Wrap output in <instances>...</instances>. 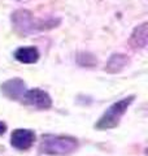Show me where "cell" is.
Listing matches in <instances>:
<instances>
[{
  "label": "cell",
  "instance_id": "obj_5",
  "mask_svg": "<svg viewBox=\"0 0 148 156\" xmlns=\"http://www.w3.org/2000/svg\"><path fill=\"white\" fill-rule=\"evenodd\" d=\"M35 138V133L30 129H16L11 134V144L16 150L26 151L33 147Z\"/></svg>",
  "mask_w": 148,
  "mask_h": 156
},
{
  "label": "cell",
  "instance_id": "obj_10",
  "mask_svg": "<svg viewBox=\"0 0 148 156\" xmlns=\"http://www.w3.org/2000/svg\"><path fill=\"white\" fill-rule=\"evenodd\" d=\"M78 62H79L81 65H83V66H92V65H95V64H92L91 61H88V60H96L95 57H93L92 55H90V53H86V52H82V53H79V56H78Z\"/></svg>",
  "mask_w": 148,
  "mask_h": 156
},
{
  "label": "cell",
  "instance_id": "obj_9",
  "mask_svg": "<svg viewBox=\"0 0 148 156\" xmlns=\"http://www.w3.org/2000/svg\"><path fill=\"white\" fill-rule=\"evenodd\" d=\"M148 42V29L147 23H142L131 34L130 43L134 48H144Z\"/></svg>",
  "mask_w": 148,
  "mask_h": 156
},
{
  "label": "cell",
  "instance_id": "obj_7",
  "mask_svg": "<svg viewBox=\"0 0 148 156\" xmlns=\"http://www.w3.org/2000/svg\"><path fill=\"white\" fill-rule=\"evenodd\" d=\"M14 58L23 64H34L39 60V51L35 47H21L14 52Z\"/></svg>",
  "mask_w": 148,
  "mask_h": 156
},
{
  "label": "cell",
  "instance_id": "obj_11",
  "mask_svg": "<svg viewBox=\"0 0 148 156\" xmlns=\"http://www.w3.org/2000/svg\"><path fill=\"white\" fill-rule=\"evenodd\" d=\"M5 131H7V124L3 122V121H0V135H3Z\"/></svg>",
  "mask_w": 148,
  "mask_h": 156
},
{
  "label": "cell",
  "instance_id": "obj_8",
  "mask_svg": "<svg viewBox=\"0 0 148 156\" xmlns=\"http://www.w3.org/2000/svg\"><path fill=\"white\" fill-rule=\"evenodd\" d=\"M129 64V57L123 53H115L109 57L107 65H105V70L108 73H120L121 70L125 69V66Z\"/></svg>",
  "mask_w": 148,
  "mask_h": 156
},
{
  "label": "cell",
  "instance_id": "obj_1",
  "mask_svg": "<svg viewBox=\"0 0 148 156\" xmlns=\"http://www.w3.org/2000/svg\"><path fill=\"white\" fill-rule=\"evenodd\" d=\"M12 23L17 33L22 35H29L38 31H46L56 27L60 23L58 18H49V20H39L33 16L31 12L18 9L12 14Z\"/></svg>",
  "mask_w": 148,
  "mask_h": 156
},
{
  "label": "cell",
  "instance_id": "obj_3",
  "mask_svg": "<svg viewBox=\"0 0 148 156\" xmlns=\"http://www.w3.org/2000/svg\"><path fill=\"white\" fill-rule=\"evenodd\" d=\"M135 96L130 95L126 96L123 99L113 103L109 108H108L103 116L99 119V121L95 124V128L97 130H109V129H115L120 125V121L122 119V116L126 113L127 108L131 105V103L134 101Z\"/></svg>",
  "mask_w": 148,
  "mask_h": 156
},
{
  "label": "cell",
  "instance_id": "obj_2",
  "mask_svg": "<svg viewBox=\"0 0 148 156\" xmlns=\"http://www.w3.org/2000/svg\"><path fill=\"white\" fill-rule=\"evenodd\" d=\"M79 143L78 139L69 135H53L46 134L42 136L39 151L46 155H69L74 152Z\"/></svg>",
  "mask_w": 148,
  "mask_h": 156
},
{
  "label": "cell",
  "instance_id": "obj_4",
  "mask_svg": "<svg viewBox=\"0 0 148 156\" xmlns=\"http://www.w3.org/2000/svg\"><path fill=\"white\" fill-rule=\"evenodd\" d=\"M22 103L35 109H49L52 107V99L47 91L41 89L26 90L22 96Z\"/></svg>",
  "mask_w": 148,
  "mask_h": 156
},
{
  "label": "cell",
  "instance_id": "obj_6",
  "mask_svg": "<svg viewBox=\"0 0 148 156\" xmlns=\"http://www.w3.org/2000/svg\"><path fill=\"white\" fill-rule=\"evenodd\" d=\"M2 94L9 100H19L22 99L23 94L26 92V83L21 78H11L2 85Z\"/></svg>",
  "mask_w": 148,
  "mask_h": 156
}]
</instances>
